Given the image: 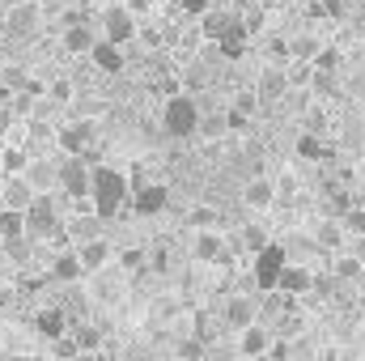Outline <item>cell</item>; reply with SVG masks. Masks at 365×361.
Instances as JSON below:
<instances>
[{
	"mask_svg": "<svg viewBox=\"0 0 365 361\" xmlns=\"http://www.w3.org/2000/svg\"><path fill=\"white\" fill-rule=\"evenodd\" d=\"M56 353H60V357H73V353H81V349H77V340H73V332L56 336Z\"/></svg>",
	"mask_w": 365,
	"mask_h": 361,
	"instance_id": "cell-39",
	"label": "cell"
},
{
	"mask_svg": "<svg viewBox=\"0 0 365 361\" xmlns=\"http://www.w3.org/2000/svg\"><path fill=\"white\" fill-rule=\"evenodd\" d=\"M64 51L68 56H90V47L98 43V34H93V26L90 21H81L77 13H68V21H64Z\"/></svg>",
	"mask_w": 365,
	"mask_h": 361,
	"instance_id": "cell-6",
	"label": "cell"
},
{
	"mask_svg": "<svg viewBox=\"0 0 365 361\" xmlns=\"http://www.w3.org/2000/svg\"><path fill=\"white\" fill-rule=\"evenodd\" d=\"M297 158H306V162H314V158H323V145H319V136H314V132H306V136H297Z\"/></svg>",
	"mask_w": 365,
	"mask_h": 361,
	"instance_id": "cell-35",
	"label": "cell"
},
{
	"mask_svg": "<svg viewBox=\"0 0 365 361\" xmlns=\"http://www.w3.org/2000/svg\"><path fill=\"white\" fill-rule=\"evenodd\" d=\"M162 123H166V136L187 141L200 132V102L191 93H170L166 106H162Z\"/></svg>",
	"mask_w": 365,
	"mask_h": 361,
	"instance_id": "cell-2",
	"label": "cell"
},
{
	"mask_svg": "<svg viewBox=\"0 0 365 361\" xmlns=\"http://www.w3.org/2000/svg\"><path fill=\"white\" fill-rule=\"evenodd\" d=\"M310 64H314V68H336V64H340V56H336V47H319Z\"/></svg>",
	"mask_w": 365,
	"mask_h": 361,
	"instance_id": "cell-37",
	"label": "cell"
},
{
	"mask_svg": "<svg viewBox=\"0 0 365 361\" xmlns=\"http://www.w3.org/2000/svg\"><path fill=\"white\" fill-rule=\"evenodd\" d=\"M310 86H314L319 98H331L336 93V68H314V81Z\"/></svg>",
	"mask_w": 365,
	"mask_h": 361,
	"instance_id": "cell-34",
	"label": "cell"
},
{
	"mask_svg": "<svg viewBox=\"0 0 365 361\" xmlns=\"http://www.w3.org/2000/svg\"><path fill=\"white\" fill-rule=\"evenodd\" d=\"M191 255H195L200 264H221V255H225V243H221V234H217V230H195Z\"/></svg>",
	"mask_w": 365,
	"mask_h": 361,
	"instance_id": "cell-15",
	"label": "cell"
},
{
	"mask_svg": "<svg viewBox=\"0 0 365 361\" xmlns=\"http://www.w3.org/2000/svg\"><path fill=\"white\" fill-rule=\"evenodd\" d=\"M38 13H43V4L21 0V4L9 13V30H13V34H30V30H34V21H38Z\"/></svg>",
	"mask_w": 365,
	"mask_h": 361,
	"instance_id": "cell-23",
	"label": "cell"
},
{
	"mask_svg": "<svg viewBox=\"0 0 365 361\" xmlns=\"http://www.w3.org/2000/svg\"><path fill=\"white\" fill-rule=\"evenodd\" d=\"M225 323H230L234 332H242L247 323H255V302H251L247 293H234V298L225 302Z\"/></svg>",
	"mask_w": 365,
	"mask_h": 361,
	"instance_id": "cell-19",
	"label": "cell"
},
{
	"mask_svg": "<svg viewBox=\"0 0 365 361\" xmlns=\"http://www.w3.org/2000/svg\"><path fill=\"white\" fill-rule=\"evenodd\" d=\"M26 162H30V158H26L21 149H0V171H4V175H21Z\"/></svg>",
	"mask_w": 365,
	"mask_h": 361,
	"instance_id": "cell-33",
	"label": "cell"
},
{
	"mask_svg": "<svg viewBox=\"0 0 365 361\" xmlns=\"http://www.w3.org/2000/svg\"><path fill=\"white\" fill-rule=\"evenodd\" d=\"M331 276H340V280H357V276H365V260L361 255H336Z\"/></svg>",
	"mask_w": 365,
	"mask_h": 361,
	"instance_id": "cell-27",
	"label": "cell"
},
{
	"mask_svg": "<svg viewBox=\"0 0 365 361\" xmlns=\"http://www.w3.org/2000/svg\"><path fill=\"white\" fill-rule=\"evenodd\" d=\"M98 234H102V217H98V213L68 221V238H73V243H86V238H98Z\"/></svg>",
	"mask_w": 365,
	"mask_h": 361,
	"instance_id": "cell-25",
	"label": "cell"
},
{
	"mask_svg": "<svg viewBox=\"0 0 365 361\" xmlns=\"http://www.w3.org/2000/svg\"><path fill=\"white\" fill-rule=\"evenodd\" d=\"M217 51H221L225 60H238V56L247 51V26H242V21H234V26L217 39Z\"/></svg>",
	"mask_w": 365,
	"mask_h": 361,
	"instance_id": "cell-22",
	"label": "cell"
},
{
	"mask_svg": "<svg viewBox=\"0 0 365 361\" xmlns=\"http://www.w3.org/2000/svg\"><path fill=\"white\" fill-rule=\"evenodd\" d=\"M310 285H314V276H310L306 268L284 264V268H280V276H276V289H272V293H289V298H297V293H306Z\"/></svg>",
	"mask_w": 365,
	"mask_h": 361,
	"instance_id": "cell-17",
	"label": "cell"
},
{
	"mask_svg": "<svg viewBox=\"0 0 365 361\" xmlns=\"http://www.w3.org/2000/svg\"><path fill=\"white\" fill-rule=\"evenodd\" d=\"M314 243H319V247H336V243H340V230H336V225H319V230H314Z\"/></svg>",
	"mask_w": 365,
	"mask_h": 361,
	"instance_id": "cell-38",
	"label": "cell"
},
{
	"mask_svg": "<svg viewBox=\"0 0 365 361\" xmlns=\"http://www.w3.org/2000/svg\"><path fill=\"white\" fill-rule=\"evenodd\" d=\"M64 195H73V200H81V195H90V166H86V153H64V162H60V183H56Z\"/></svg>",
	"mask_w": 365,
	"mask_h": 361,
	"instance_id": "cell-5",
	"label": "cell"
},
{
	"mask_svg": "<svg viewBox=\"0 0 365 361\" xmlns=\"http://www.w3.org/2000/svg\"><path fill=\"white\" fill-rule=\"evenodd\" d=\"M38 4H43V13H68L77 0H38Z\"/></svg>",
	"mask_w": 365,
	"mask_h": 361,
	"instance_id": "cell-42",
	"label": "cell"
},
{
	"mask_svg": "<svg viewBox=\"0 0 365 361\" xmlns=\"http://www.w3.org/2000/svg\"><path fill=\"white\" fill-rule=\"evenodd\" d=\"M242 243H247V251H259V247H268V243H272V234H268V225L251 221V225L242 230Z\"/></svg>",
	"mask_w": 365,
	"mask_h": 361,
	"instance_id": "cell-31",
	"label": "cell"
},
{
	"mask_svg": "<svg viewBox=\"0 0 365 361\" xmlns=\"http://www.w3.org/2000/svg\"><path fill=\"white\" fill-rule=\"evenodd\" d=\"M128 195H132V183H128L123 171H115V166H93L90 171V200L102 221H110L128 204Z\"/></svg>",
	"mask_w": 365,
	"mask_h": 361,
	"instance_id": "cell-1",
	"label": "cell"
},
{
	"mask_svg": "<svg viewBox=\"0 0 365 361\" xmlns=\"http://www.w3.org/2000/svg\"><path fill=\"white\" fill-rule=\"evenodd\" d=\"M272 349V332L264 327V323H247L242 332H238V353L242 357H264Z\"/></svg>",
	"mask_w": 365,
	"mask_h": 361,
	"instance_id": "cell-10",
	"label": "cell"
},
{
	"mask_svg": "<svg viewBox=\"0 0 365 361\" xmlns=\"http://www.w3.org/2000/svg\"><path fill=\"white\" fill-rule=\"evenodd\" d=\"M51 276H56L60 285H68V280L77 285V280L86 276V268H81V255H77V251H64V255H56V260H51Z\"/></svg>",
	"mask_w": 365,
	"mask_h": 361,
	"instance_id": "cell-21",
	"label": "cell"
},
{
	"mask_svg": "<svg viewBox=\"0 0 365 361\" xmlns=\"http://www.w3.org/2000/svg\"><path fill=\"white\" fill-rule=\"evenodd\" d=\"M182 9H187V13H191V17H200V13H204V9H208V0H182Z\"/></svg>",
	"mask_w": 365,
	"mask_h": 361,
	"instance_id": "cell-45",
	"label": "cell"
},
{
	"mask_svg": "<svg viewBox=\"0 0 365 361\" xmlns=\"http://www.w3.org/2000/svg\"><path fill=\"white\" fill-rule=\"evenodd\" d=\"M191 43H200V26H187L182 30V47H191Z\"/></svg>",
	"mask_w": 365,
	"mask_h": 361,
	"instance_id": "cell-46",
	"label": "cell"
},
{
	"mask_svg": "<svg viewBox=\"0 0 365 361\" xmlns=\"http://www.w3.org/2000/svg\"><path fill=\"white\" fill-rule=\"evenodd\" d=\"M77 255H81V268L86 272H98L106 268L110 260H115V251H110V243L98 234V238H86V243H77Z\"/></svg>",
	"mask_w": 365,
	"mask_h": 361,
	"instance_id": "cell-11",
	"label": "cell"
},
{
	"mask_svg": "<svg viewBox=\"0 0 365 361\" xmlns=\"http://www.w3.org/2000/svg\"><path fill=\"white\" fill-rule=\"evenodd\" d=\"M30 136H34V141H47V136H51V128H47L43 119H30Z\"/></svg>",
	"mask_w": 365,
	"mask_h": 361,
	"instance_id": "cell-44",
	"label": "cell"
},
{
	"mask_svg": "<svg viewBox=\"0 0 365 361\" xmlns=\"http://www.w3.org/2000/svg\"><path fill=\"white\" fill-rule=\"evenodd\" d=\"M132 208H136L140 217L162 213V208H166V187H162V183H136V187H132Z\"/></svg>",
	"mask_w": 365,
	"mask_h": 361,
	"instance_id": "cell-9",
	"label": "cell"
},
{
	"mask_svg": "<svg viewBox=\"0 0 365 361\" xmlns=\"http://www.w3.org/2000/svg\"><path fill=\"white\" fill-rule=\"evenodd\" d=\"M344 225H349L353 234H361V238H365V208H353V213L344 217Z\"/></svg>",
	"mask_w": 365,
	"mask_h": 361,
	"instance_id": "cell-40",
	"label": "cell"
},
{
	"mask_svg": "<svg viewBox=\"0 0 365 361\" xmlns=\"http://www.w3.org/2000/svg\"><path fill=\"white\" fill-rule=\"evenodd\" d=\"M17 234H26L21 208H0V238H17Z\"/></svg>",
	"mask_w": 365,
	"mask_h": 361,
	"instance_id": "cell-28",
	"label": "cell"
},
{
	"mask_svg": "<svg viewBox=\"0 0 365 361\" xmlns=\"http://www.w3.org/2000/svg\"><path fill=\"white\" fill-rule=\"evenodd\" d=\"M90 60L102 68V73H123V47L110 43V39H98L90 47Z\"/></svg>",
	"mask_w": 365,
	"mask_h": 361,
	"instance_id": "cell-18",
	"label": "cell"
},
{
	"mask_svg": "<svg viewBox=\"0 0 365 361\" xmlns=\"http://www.w3.org/2000/svg\"><path fill=\"white\" fill-rule=\"evenodd\" d=\"M21 217H26V234L30 238H51L60 230V204H56L51 191H34V200L21 208Z\"/></svg>",
	"mask_w": 365,
	"mask_h": 361,
	"instance_id": "cell-3",
	"label": "cell"
},
{
	"mask_svg": "<svg viewBox=\"0 0 365 361\" xmlns=\"http://www.w3.org/2000/svg\"><path fill=\"white\" fill-rule=\"evenodd\" d=\"M314 51H319V39H314V34H297V39L289 43V56H293V60H306V64H310Z\"/></svg>",
	"mask_w": 365,
	"mask_h": 361,
	"instance_id": "cell-29",
	"label": "cell"
},
{
	"mask_svg": "<svg viewBox=\"0 0 365 361\" xmlns=\"http://www.w3.org/2000/svg\"><path fill=\"white\" fill-rule=\"evenodd\" d=\"M34 191H51L56 183H60V162H47V158H30L26 162V171H21Z\"/></svg>",
	"mask_w": 365,
	"mask_h": 361,
	"instance_id": "cell-13",
	"label": "cell"
},
{
	"mask_svg": "<svg viewBox=\"0 0 365 361\" xmlns=\"http://www.w3.org/2000/svg\"><path fill=\"white\" fill-rule=\"evenodd\" d=\"M30 200H34V187H30L26 175H4V183H0V204L4 208H26Z\"/></svg>",
	"mask_w": 365,
	"mask_h": 361,
	"instance_id": "cell-12",
	"label": "cell"
},
{
	"mask_svg": "<svg viewBox=\"0 0 365 361\" xmlns=\"http://www.w3.org/2000/svg\"><path fill=\"white\" fill-rule=\"evenodd\" d=\"M102 34L110 39V43H132L136 39V13L132 9H106L102 13Z\"/></svg>",
	"mask_w": 365,
	"mask_h": 361,
	"instance_id": "cell-7",
	"label": "cell"
},
{
	"mask_svg": "<svg viewBox=\"0 0 365 361\" xmlns=\"http://www.w3.org/2000/svg\"><path fill=\"white\" fill-rule=\"evenodd\" d=\"M195 21H200V34H208V39H221V34H225V30L238 21V17H234V13H225V9H204Z\"/></svg>",
	"mask_w": 365,
	"mask_h": 361,
	"instance_id": "cell-20",
	"label": "cell"
},
{
	"mask_svg": "<svg viewBox=\"0 0 365 361\" xmlns=\"http://www.w3.org/2000/svg\"><path fill=\"white\" fill-rule=\"evenodd\" d=\"M221 217H217V208H208V204H195L191 213H187V225H195V230H212Z\"/></svg>",
	"mask_w": 365,
	"mask_h": 361,
	"instance_id": "cell-30",
	"label": "cell"
},
{
	"mask_svg": "<svg viewBox=\"0 0 365 361\" xmlns=\"http://www.w3.org/2000/svg\"><path fill=\"white\" fill-rule=\"evenodd\" d=\"M30 243H34L30 234H17V238H4V251H9V260H13V264H26V260H30Z\"/></svg>",
	"mask_w": 365,
	"mask_h": 361,
	"instance_id": "cell-32",
	"label": "cell"
},
{
	"mask_svg": "<svg viewBox=\"0 0 365 361\" xmlns=\"http://www.w3.org/2000/svg\"><path fill=\"white\" fill-rule=\"evenodd\" d=\"M225 128H230V132H242V128H247V115L230 106V111H225Z\"/></svg>",
	"mask_w": 365,
	"mask_h": 361,
	"instance_id": "cell-41",
	"label": "cell"
},
{
	"mask_svg": "<svg viewBox=\"0 0 365 361\" xmlns=\"http://www.w3.org/2000/svg\"><path fill=\"white\" fill-rule=\"evenodd\" d=\"M93 136H98V128H93L90 119H77V123L56 128V141H60L64 153H86V149L93 145Z\"/></svg>",
	"mask_w": 365,
	"mask_h": 361,
	"instance_id": "cell-8",
	"label": "cell"
},
{
	"mask_svg": "<svg viewBox=\"0 0 365 361\" xmlns=\"http://www.w3.org/2000/svg\"><path fill=\"white\" fill-rule=\"evenodd\" d=\"M34 332L47 336V340L64 336V332H68V310H64V306H47V310H38V315H34Z\"/></svg>",
	"mask_w": 365,
	"mask_h": 361,
	"instance_id": "cell-16",
	"label": "cell"
},
{
	"mask_svg": "<svg viewBox=\"0 0 365 361\" xmlns=\"http://www.w3.org/2000/svg\"><path fill=\"white\" fill-rule=\"evenodd\" d=\"M68 332H73V340H77V349H81V353L102 349V327H93V323H77V327H68Z\"/></svg>",
	"mask_w": 365,
	"mask_h": 361,
	"instance_id": "cell-26",
	"label": "cell"
},
{
	"mask_svg": "<svg viewBox=\"0 0 365 361\" xmlns=\"http://www.w3.org/2000/svg\"><path fill=\"white\" fill-rule=\"evenodd\" d=\"M234 111H242V115H255V111H259V93H255V90L234 93Z\"/></svg>",
	"mask_w": 365,
	"mask_h": 361,
	"instance_id": "cell-36",
	"label": "cell"
},
{
	"mask_svg": "<svg viewBox=\"0 0 365 361\" xmlns=\"http://www.w3.org/2000/svg\"><path fill=\"white\" fill-rule=\"evenodd\" d=\"M204 81H208V73H204V68H200V64H195V68H191V73H187V90H200V86H204Z\"/></svg>",
	"mask_w": 365,
	"mask_h": 361,
	"instance_id": "cell-43",
	"label": "cell"
},
{
	"mask_svg": "<svg viewBox=\"0 0 365 361\" xmlns=\"http://www.w3.org/2000/svg\"><path fill=\"white\" fill-rule=\"evenodd\" d=\"M0 81H4V60H0Z\"/></svg>",
	"mask_w": 365,
	"mask_h": 361,
	"instance_id": "cell-47",
	"label": "cell"
},
{
	"mask_svg": "<svg viewBox=\"0 0 365 361\" xmlns=\"http://www.w3.org/2000/svg\"><path fill=\"white\" fill-rule=\"evenodd\" d=\"M289 90V77H284V68L280 64H268L264 73H259V81H255V93H259V102H280Z\"/></svg>",
	"mask_w": 365,
	"mask_h": 361,
	"instance_id": "cell-14",
	"label": "cell"
},
{
	"mask_svg": "<svg viewBox=\"0 0 365 361\" xmlns=\"http://www.w3.org/2000/svg\"><path fill=\"white\" fill-rule=\"evenodd\" d=\"M242 200H247L251 208H272L276 183L272 179H251V183H247V191H242Z\"/></svg>",
	"mask_w": 365,
	"mask_h": 361,
	"instance_id": "cell-24",
	"label": "cell"
},
{
	"mask_svg": "<svg viewBox=\"0 0 365 361\" xmlns=\"http://www.w3.org/2000/svg\"><path fill=\"white\" fill-rule=\"evenodd\" d=\"M289 264V251L280 247V243H268V247H259L255 251V268H251V280L259 285V289H268L272 293L276 289V276H280V268Z\"/></svg>",
	"mask_w": 365,
	"mask_h": 361,
	"instance_id": "cell-4",
	"label": "cell"
}]
</instances>
